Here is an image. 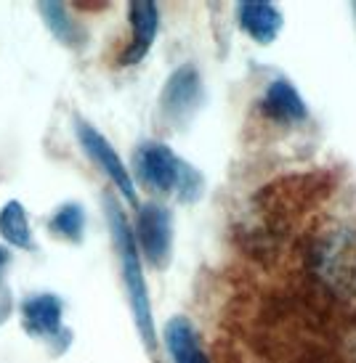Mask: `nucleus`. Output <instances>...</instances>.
Segmentation results:
<instances>
[{
	"instance_id": "obj_12",
	"label": "nucleus",
	"mask_w": 356,
	"mask_h": 363,
	"mask_svg": "<svg viewBox=\"0 0 356 363\" xmlns=\"http://www.w3.org/2000/svg\"><path fill=\"white\" fill-rule=\"evenodd\" d=\"M0 236H3L11 247H16V250H35L30 218H27L21 202H16V199L6 202L3 210H0Z\"/></svg>"
},
{
	"instance_id": "obj_2",
	"label": "nucleus",
	"mask_w": 356,
	"mask_h": 363,
	"mask_svg": "<svg viewBox=\"0 0 356 363\" xmlns=\"http://www.w3.org/2000/svg\"><path fill=\"white\" fill-rule=\"evenodd\" d=\"M136 175L139 181L157 194H176L181 202H197L203 196V172L189 162L178 160L171 146L157 141L141 143L136 152Z\"/></svg>"
},
{
	"instance_id": "obj_9",
	"label": "nucleus",
	"mask_w": 356,
	"mask_h": 363,
	"mask_svg": "<svg viewBox=\"0 0 356 363\" xmlns=\"http://www.w3.org/2000/svg\"><path fill=\"white\" fill-rule=\"evenodd\" d=\"M261 111L269 120L285 122V125H296V122H303L308 117V106L301 99L298 88L290 80H282V77L274 80L264 91Z\"/></svg>"
},
{
	"instance_id": "obj_7",
	"label": "nucleus",
	"mask_w": 356,
	"mask_h": 363,
	"mask_svg": "<svg viewBox=\"0 0 356 363\" xmlns=\"http://www.w3.org/2000/svg\"><path fill=\"white\" fill-rule=\"evenodd\" d=\"M128 21H131V43L122 51L120 64L122 67H133L144 61L149 53L154 38L160 32V9L152 0H133L128 6Z\"/></svg>"
},
{
	"instance_id": "obj_6",
	"label": "nucleus",
	"mask_w": 356,
	"mask_h": 363,
	"mask_svg": "<svg viewBox=\"0 0 356 363\" xmlns=\"http://www.w3.org/2000/svg\"><path fill=\"white\" fill-rule=\"evenodd\" d=\"M356 236L335 233L325 239L322 250L316 252V268L330 284L340 289H356Z\"/></svg>"
},
{
	"instance_id": "obj_5",
	"label": "nucleus",
	"mask_w": 356,
	"mask_h": 363,
	"mask_svg": "<svg viewBox=\"0 0 356 363\" xmlns=\"http://www.w3.org/2000/svg\"><path fill=\"white\" fill-rule=\"evenodd\" d=\"M203 104V77L194 69L192 64H183L173 74L165 80L163 96H160V111L165 114V120L181 125L183 120H189L194 111Z\"/></svg>"
},
{
	"instance_id": "obj_8",
	"label": "nucleus",
	"mask_w": 356,
	"mask_h": 363,
	"mask_svg": "<svg viewBox=\"0 0 356 363\" xmlns=\"http://www.w3.org/2000/svg\"><path fill=\"white\" fill-rule=\"evenodd\" d=\"M237 19H239V27L261 45L274 43L282 27H285L282 11L276 9L274 3H266V0H242L239 9H237Z\"/></svg>"
},
{
	"instance_id": "obj_11",
	"label": "nucleus",
	"mask_w": 356,
	"mask_h": 363,
	"mask_svg": "<svg viewBox=\"0 0 356 363\" xmlns=\"http://www.w3.org/2000/svg\"><path fill=\"white\" fill-rule=\"evenodd\" d=\"M163 340L173 363H210L200 334H197L194 323L186 315H173L171 321L165 323Z\"/></svg>"
},
{
	"instance_id": "obj_10",
	"label": "nucleus",
	"mask_w": 356,
	"mask_h": 363,
	"mask_svg": "<svg viewBox=\"0 0 356 363\" xmlns=\"http://www.w3.org/2000/svg\"><path fill=\"white\" fill-rule=\"evenodd\" d=\"M64 305L56 294H35L21 303V326L32 337H56L61 332Z\"/></svg>"
},
{
	"instance_id": "obj_15",
	"label": "nucleus",
	"mask_w": 356,
	"mask_h": 363,
	"mask_svg": "<svg viewBox=\"0 0 356 363\" xmlns=\"http://www.w3.org/2000/svg\"><path fill=\"white\" fill-rule=\"evenodd\" d=\"M9 262H11V255L6 247H0V281H3V273H6V268H9Z\"/></svg>"
},
{
	"instance_id": "obj_13",
	"label": "nucleus",
	"mask_w": 356,
	"mask_h": 363,
	"mask_svg": "<svg viewBox=\"0 0 356 363\" xmlns=\"http://www.w3.org/2000/svg\"><path fill=\"white\" fill-rule=\"evenodd\" d=\"M41 13H43V19H45V24H48V30H51L64 45L80 48L82 43H85V32L70 19L64 3H41Z\"/></svg>"
},
{
	"instance_id": "obj_1",
	"label": "nucleus",
	"mask_w": 356,
	"mask_h": 363,
	"mask_svg": "<svg viewBox=\"0 0 356 363\" xmlns=\"http://www.w3.org/2000/svg\"><path fill=\"white\" fill-rule=\"evenodd\" d=\"M104 212L109 220V231H112L114 252L120 257L122 268V281H125V292H128V303H131L133 321L139 326L144 345L154 350L157 345V332H154L152 321V305H149V292H146V281H144V268H141V250L136 242V233L128 225L125 215H122L120 204L114 202L112 194L104 196Z\"/></svg>"
},
{
	"instance_id": "obj_4",
	"label": "nucleus",
	"mask_w": 356,
	"mask_h": 363,
	"mask_svg": "<svg viewBox=\"0 0 356 363\" xmlns=\"http://www.w3.org/2000/svg\"><path fill=\"white\" fill-rule=\"evenodd\" d=\"M75 135H77V143L82 146V152L88 154V160L96 162L104 170V175L117 186L122 191V196L128 202H136V186H133V175L128 172V167L122 164L120 154L114 152L109 141L104 138L102 133L96 130L93 125H88L85 120H75Z\"/></svg>"
},
{
	"instance_id": "obj_3",
	"label": "nucleus",
	"mask_w": 356,
	"mask_h": 363,
	"mask_svg": "<svg viewBox=\"0 0 356 363\" xmlns=\"http://www.w3.org/2000/svg\"><path fill=\"white\" fill-rule=\"evenodd\" d=\"M136 242L141 255L154 268H165L173 250V218L171 210L157 202L141 204L136 215Z\"/></svg>"
},
{
	"instance_id": "obj_14",
	"label": "nucleus",
	"mask_w": 356,
	"mask_h": 363,
	"mask_svg": "<svg viewBox=\"0 0 356 363\" xmlns=\"http://www.w3.org/2000/svg\"><path fill=\"white\" fill-rule=\"evenodd\" d=\"M48 228H51L56 236H61V239L77 244L82 239V233H85V210H82V204H77V202L61 204L59 210L51 215Z\"/></svg>"
}]
</instances>
